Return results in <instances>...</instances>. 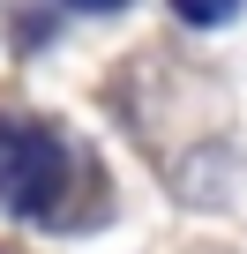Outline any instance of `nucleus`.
Segmentation results:
<instances>
[{"label": "nucleus", "mask_w": 247, "mask_h": 254, "mask_svg": "<svg viewBox=\"0 0 247 254\" xmlns=\"http://www.w3.org/2000/svg\"><path fill=\"white\" fill-rule=\"evenodd\" d=\"M75 8H120V0H75Z\"/></svg>", "instance_id": "nucleus-3"}, {"label": "nucleus", "mask_w": 247, "mask_h": 254, "mask_svg": "<svg viewBox=\"0 0 247 254\" xmlns=\"http://www.w3.org/2000/svg\"><path fill=\"white\" fill-rule=\"evenodd\" d=\"M172 8H180V23H202L210 30V23H232L240 15V0H172Z\"/></svg>", "instance_id": "nucleus-2"}, {"label": "nucleus", "mask_w": 247, "mask_h": 254, "mask_svg": "<svg viewBox=\"0 0 247 254\" xmlns=\"http://www.w3.org/2000/svg\"><path fill=\"white\" fill-rule=\"evenodd\" d=\"M68 142L38 120H0V209L15 217H53L60 194H68Z\"/></svg>", "instance_id": "nucleus-1"}]
</instances>
